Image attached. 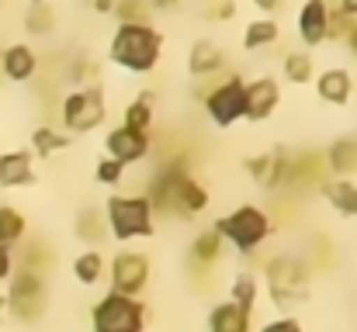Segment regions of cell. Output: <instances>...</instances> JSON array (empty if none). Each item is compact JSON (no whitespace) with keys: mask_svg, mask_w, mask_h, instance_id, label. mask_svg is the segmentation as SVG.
Instances as JSON below:
<instances>
[{"mask_svg":"<svg viewBox=\"0 0 357 332\" xmlns=\"http://www.w3.org/2000/svg\"><path fill=\"white\" fill-rule=\"evenodd\" d=\"M233 14H236V0H212L205 7V17L208 21H229Z\"/></svg>","mask_w":357,"mask_h":332,"instance_id":"36","label":"cell"},{"mask_svg":"<svg viewBox=\"0 0 357 332\" xmlns=\"http://www.w3.org/2000/svg\"><path fill=\"white\" fill-rule=\"evenodd\" d=\"M42 3H49V0H28V7H42Z\"/></svg>","mask_w":357,"mask_h":332,"instance_id":"44","label":"cell"},{"mask_svg":"<svg viewBox=\"0 0 357 332\" xmlns=\"http://www.w3.org/2000/svg\"><path fill=\"white\" fill-rule=\"evenodd\" d=\"M112 14L119 17V24H149L153 7H149V0H115Z\"/></svg>","mask_w":357,"mask_h":332,"instance_id":"32","label":"cell"},{"mask_svg":"<svg viewBox=\"0 0 357 332\" xmlns=\"http://www.w3.org/2000/svg\"><path fill=\"white\" fill-rule=\"evenodd\" d=\"M0 7H3V0H0Z\"/></svg>","mask_w":357,"mask_h":332,"instance_id":"46","label":"cell"},{"mask_svg":"<svg viewBox=\"0 0 357 332\" xmlns=\"http://www.w3.org/2000/svg\"><path fill=\"white\" fill-rule=\"evenodd\" d=\"M281 104V84L267 73V77H257V80H246V114L243 121H267Z\"/></svg>","mask_w":357,"mask_h":332,"instance_id":"11","label":"cell"},{"mask_svg":"<svg viewBox=\"0 0 357 332\" xmlns=\"http://www.w3.org/2000/svg\"><path fill=\"white\" fill-rule=\"evenodd\" d=\"M105 232H108V225H105L101 208H80V212H77V219H73V235H77L80 242H87L91 249H98V246L105 242Z\"/></svg>","mask_w":357,"mask_h":332,"instance_id":"23","label":"cell"},{"mask_svg":"<svg viewBox=\"0 0 357 332\" xmlns=\"http://www.w3.org/2000/svg\"><path fill=\"white\" fill-rule=\"evenodd\" d=\"M163 31L153 24H119L108 45V59L128 73H153L163 59Z\"/></svg>","mask_w":357,"mask_h":332,"instance_id":"1","label":"cell"},{"mask_svg":"<svg viewBox=\"0 0 357 332\" xmlns=\"http://www.w3.org/2000/svg\"><path fill=\"white\" fill-rule=\"evenodd\" d=\"M149 284V256L142 253H119L112 260V291L135 298Z\"/></svg>","mask_w":357,"mask_h":332,"instance_id":"10","label":"cell"},{"mask_svg":"<svg viewBox=\"0 0 357 332\" xmlns=\"http://www.w3.org/2000/svg\"><path fill=\"white\" fill-rule=\"evenodd\" d=\"M105 225H108L112 239H119V242L156 235V215L142 194H112L105 201Z\"/></svg>","mask_w":357,"mask_h":332,"instance_id":"2","label":"cell"},{"mask_svg":"<svg viewBox=\"0 0 357 332\" xmlns=\"http://www.w3.org/2000/svg\"><path fill=\"white\" fill-rule=\"evenodd\" d=\"M257 291H260V284H257V274H250V270H243V274H236V277H233V284H229L233 305H239V308H250V312H253Z\"/></svg>","mask_w":357,"mask_h":332,"instance_id":"30","label":"cell"},{"mask_svg":"<svg viewBox=\"0 0 357 332\" xmlns=\"http://www.w3.org/2000/svg\"><path fill=\"white\" fill-rule=\"evenodd\" d=\"M243 170L250 173V180L264 191L274 194L284 187V173H288V149H264L243 159Z\"/></svg>","mask_w":357,"mask_h":332,"instance_id":"9","label":"cell"},{"mask_svg":"<svg viewBox=\"0 0 357 332\" xmlns=\"http://www.w3.org/2000/svg\"><path fill=\"white\" fill-rule=\"evenodd\" d=\"M281 38V24L274 17H253L243 28V52H260Z\"/></svg>","mask_w":357,"mask_h":332,"instance_id":"21","label":"cell"},{"mask_svg":"<svg viewBox=\"0 0 357 332\" xmlns=\"http://www.w3.org/2000/svg\"><path fill=\"white\" fill-rule=\"evenodd\" d=\"M281 73H284V80L288 84H312V77H316V63H312V56L305 52V49H291V52H284V59H281Z\"/></svg>","mask_w":357,"mask_h":332,"instance_id":"26","label":"cell"},{"mask_svg":"<svg viewBox=\"0 0 357 332\" xmlns=\"http://www.w3.org/2000/svg\"><path fill=\"white\" fill-rule=\"evenodd\" d=\"M337 10H340L344 17H351V21H357V0H340V3H337Z\"/></svg>","mask_w":357,"mask_h":332,"instance_id":"40","label":"cell"},{"mask_svg":"<svg viewBox=\"0 0 357 332\" xmlns=\"http://www.w3.org/2000/svg\"><path fill=\"white\" fill-rule=\"evenodd\" d=\"M323 198L344 219H357V184L354 180H330V184H323Z\"/></svg>","mask_w":357,"mask_h":332,"instance_id":"25","label":"cell"},{"mask_svg":"<svg viewBox=\"0 0 357 332\" xmlns=\"http://www.w3.org/2000/svg\"><path fill=\"white\" fill-rule=\"evenodd\" d=\"M49 260H52V249L42 242V239H31L28 246H24V253H21V270H35V274H45V267H49Z\"/></svg>","mask_w":357,"mask_h":332,"instance_id":"33","label":"cell"},{"mask_svg":"<svg viewBox=\"0 0 357 332\" xmlns=\"http://www.w3.org/2000/svg\"><path fill=\"white\" fill-rule=\"evenodd\" d=\"M295 24H298V38H302L305 52L316 49V45H323L326 42V24H330V3L326 0H305L298 7Z\"/></svg>","mask_w":357,"mask_h":332,"instance_id":"13","label":"cell"},{"mask_svg":"<svg viewBox=\"0 0 357 332\" xmlns=\"http://www.w3.org/2000/svg\"><path fill=\"white\" fill-rule=\"evenodd\" d=\"M56 7L52 3H42V7H28L24 10V31H31V35H49V31H56Z\"/></svg>","mask_w":357,"mask_h":332,"instance_id":"31","label":"cell"},{"mask_svg":"<svg viewBox=\"0 0 357 332\" xmlns=\"http://www.w3.org/2000/svg\"><path fill=\"white\" fill-rule=\"evenodd\" d=\"M222 70H226V52H222L219 42H212V38L191 42V49H188V73L195 80H212Z\"/></svg>","mask_w":357,"mask_h":332,"instance_id":"14","label":"cell"},{"mask_svg":"<svg viewBox=\"0 0 357 332\" xmlns=\"http://www.w3.org/2000/svg\"><path fill=\"white\" fill-rule=\"evenodd\" d=\"M105 149H108V156L112 159H119V163H139V159H146L149 156V149H153V135L149 132H128V128H112L108 132V139H105Z\"/></svg>","mask_w":357,"mask_h":332,"instance_id":"12","label":"cell"},{"mask_svg":"<svg viewBox=\"0 0 357 332\" xmlns=\"http://www.w3.org/2000/svg\"><path fill=\"white\" fill-rule=\"evenodd\" d=\"M0 73L10 80V84H24L38 73V52L24 42H14L0 52Z\"/></svg>","mask_w":357,"mask_h":332,"instance_id":"16","label":"cell"},{"mask_svg":"<svg viewBox=\"0 0 357 332\" xmlns=\"http://www.w3.org/2000/svg\"><path fill=\"white\" fill-rule=\"evenodd\" d=\"M202 108H205L208 121H212L215 128H233L236 121H243V114H246V80H243L239 73H233V77H226L222 84L208 87L205 97H202Z\"/></svg>","mask_w":357,"mask_h":332,"instance_id":"8","label":"cell"},{"mask_svg":"<svg viewBox=\"0 0 357 332\" xmlns=\"http://www.w3.org/2000/svg\"><path fill=\"white\" fill-rule=\"evenodd\" d=\"M73 142H77L73 135H66V132H59V128H52V125H38V128L31 132V156L49 159V156L70 149Z\"/></svg>","mask_w":357,"mask_h":332,"instance_id":"22","label":"cell"},{"mask_svg":"<svg viewBox=\"0 0 357 332\" xmlns=\"http://www.w3.org/2000/svg\"><path fill=\"white\" fill-rule=\"evenodd\" d=\"M250 322H253V312L250 308H239L233 301H222L208 315V332H250Z\"/></svg>","mask_w":357,"mask_h":332,"instance_id":"20","label":"cell"},{"mask_svg":"<svg viewBox=\"0 0 357 332\" xmlns=\"http://www.w3.org/2000/svg\"><path fill=\"white\" fill-rule=\"evenodd\" d=\"M91 7H94L101 17H108V14L115 10V0H91Z\"/></svg>","mask_w":357,"mask_h":332,"instance_id":"41","label":"cell"},{"mask_svg":"<svg viewBox=\"0 0 357 332\" xmlns=\"http://www.w3.org/2000/svg\"><path fill=\"white\" fill-rule=\"evenodd\" d=\"M35 184V156L28 149H14L0 156V187L14 191V187H28Z\"/></svg>","mask_w":357,"mask_h":332,"instance_id":"18","label":"cell"},{"mask_svg":"<svg viewBox=\"0 0 357 332\" xmlns=\"http://www.w3.org/2000/svg\"><path fill=\"white\" fill-rule=\"evenodd\" d=\"M257 10H260V17H274V10L284 3V0H250Z\"/></svg>","mask_w":357,"mask_h":332,"instance_id":"39","label":"cell"},{"mask_svg":"<svg viewBox=\"0 0 357 332\" xmlns=\"http://www.w3.org/2000/svg\"><path fill=\"white\" fill-rule=\"evenodd\" d=\"M177 3H181V0H149V7H153V10H174Z\"/></svg>","mask_w":357,"mask_h":332,"instance_id":"42","label":"cell"},{"mask_svg":"<svg viewBox=\"0 0 357 332\" xmlns=\"http://www.w3.org/2000/svg\"><path fill=\"white\" fill-rule=\"evenodd\" d=\"M105 118H108L105 84L70 90V94L59 101V121H63L66 135H87V132L101 128V125H105Z\"/></svg>","mask_w":357,"mask_h":332,"instance_id":"4","label":"cell"},{"mask_svg":"<svg viewBox=\"0 0 357 332\" xmlns=\"http://www.w3.org/2000/svg\"><path fill=\"white\" fill-rule=\"evenodd\" d=\"M3 308H7V305H3V294H0V319H3Z\"/></svg>","mask_w":357,"mask_h":332,"instance_id":"45","label":"cell"},{"mask_svg":"<svg viewBox=\"0 0 357 332\" xmlns=\"http://www.w3.org/2000/svg\"><path fill=\"white\" fill-rule=\"evenodd\" d=\"M260 332H305L298 326V319H278V322H267Z\"/></svg>","mask_w":357,"mask_h":332,"instance_id":"37","label":"cell"},{"mask_svg":"<svg viewBox=\"0 0 357 332\" xmlns=\"http://www.w3.org/2000/svg\"><path fill=\"white\" fill-rule=\"evenodd\" d=\"M153 90H142L135 101H128L121 111V128L128 132H149L153 128Z\"/></svg>","mask_w":357,"mask_h":332,"instance_id":"24","label":"cell"},{"mask_svg":"<svg viewBox=\"0 0 357 332\" xmlns=\"http://www.w3.org/2000/svg\"><path fill=\"white\" fill-rule=\"evenodd\" d=\"M267 294L278 308H295L309 298V267L295 253H281L267 263Z\"/></svg>","mask_w":357,"mask_h":332,"instance_id":"5","label":"cell"},{"mask_svg":"<svg viewBox=\"0 0 357 332\" xmlns=\"http://www.w3.org/2000/svg\"><path fill=\"white\" fill-rule=\"evenodd\" d=\"M105 253L101 249H84L77 260H73V277L84 284V287H94L101 277H105Z\"/></svg>","mask_w":357,"mask_h":332,"instance_id":"28","label":"cell"},{"mask_svg":"<svg viewBox=\"0 0 357 332\" xmlns=\"http://www.w3.org/2000/svg\"><path fill=\"white\" fill-rule=\"evenodd\" d=\"M7 298L3 305L10 308V315L17 322H38L49 308V284H45V274H35V270H21L7 277Z\"/></svg>","mask_w":357,"mask_h":332,"instance_id":"6","label":"cell"},{"mask_svg":"<svg viewBox=\"0 0 357 332\" xmlns=\"http://www.w3.org/2000/svg\"><path fill=\"white\" fill-rule=\"evenodd\" d=\"M10 274H14V256L7 246H0V280H7Z\"/></svg>","mask_w":357,"mask_h":332,"instance_id":"38","label":"cell"},{"mask_svg":"<svg viewBox=\"0 0 357 332\" xmlns=\"http://www.w3.org/2000/svg\"><path fill=\"white\" fill-rule=\"evenodd\" d=\"M24 232H28V219L17 212V208H10V205H0V246H17L21 239H24Z\"/></svg>","mask_w":357,"mask_h":332,"instance_id":"29","label":"cell"},{"mask_svg":"<svg viewBox=\"0 0 357 332\" xmlns=\"http://www.w3.org/2000/svg\"><path fill=\"white\" fill-rule=\"evenodd\" d=\"M351 28H354V21L351 17H344L337 7H330V24H326V42H344L347 35H351Z\"/></svg>","mask_w":357,"mask_h":332,"instance_id":"35","label":"cell"},{"mask_svg":"<svg viewBox=\"0 0 357 332\" xmlns=\"http://www.w3.org/2000/svg\"><path fill=\"white\" fill-rule=\"evenodd\" d=\"M66 84H70L73 90H80V87H94V84H101V66H98L87 52H77V56L70 59Z\"/></svg>","mask_w":357,"mask_h":332,"instance_id":"27","label":"cell"},{"mask_svg":"<svg viewBox=\"0 0 357 332\" xmlns=\"http://www.w3.org/2000/svg\"><path fill=\"white\" fill-rule=\"evenodd\" d=\"M326 170L333 173V180H354L357 173V132L354 135H337L330 142V149L323 152Z\"/></svg>","mask_w":357,"mask_h":332,"instance_id":"17","label":"cell"},{"mask_svg":"<svg viewBox=\"0 0 357 332\" xmlns=\"http://www.w3.org/2000/svg\"><path fill=\"white\" fill-rule=\"evenodd\" d=\"M121 177H125V163L112 159V156H101V159H98V166H94V180H98V184H105V187H119Z\"/></svg>","mask_w":357,"mask_h":332,"instance_id":"34","label":"cell"},{"mask_svg":"<svg viewBox=\"0 0 357 332\" xmlns=\"http://www.w3.org/2000/svg\"><path fill=\"white\" fill-rule=\"evenodd\" d=\"M344 45H347V49H351V52L357 56V21H354V28H351V35L344 38Z\"/></svg>","mask_w":357,"mask_h":332,"instance_id":"43","label":"cell"},{"mask_svg":"<svg viewBox=\"0 0 357 332\" xmlns=\"http://www.w3.org/2000/svg\"><path fill=\"white\" fill-rule=\"evenodd\" d=\"M212 228L222 235V242H229V246L239 249L243 256H250L253 249H260V246L267 242V235L274 232L271 215L260 212L257 205H239V208H233L229 215H222V219L212 221Z\"/></svg>","mask_w":357,"mask_h":332,"instance_id":"3","label":"cell"},{"mask_svg":"<svg viewBox=\"0 0 357 332\" xmlns=\"http://www.w3.org/2000/svg\"><path fill=\"white\" fill-rule=\"evenodd\" d=\"M219 260H222V235L208 225V228H202V232L195 235V242H191V267H195V270H212Z\"/></svg>","mask_w":357,"mask_h":332,"instance_id":"19","label":"cell"},{"mask_svg":"<svg viewBox=\"0 0 357 332\" xmlns=\"http://www.w3.org/2000/svg\"><path fill=\"white\" fill-rule=\"evenodd\" d=\"M91 326H94V332H142L146 305L139 298H125V294L108 291L91 308Z\"/></svg>","mask_w":357,"mask_h":332,"instance_id":"7","label":"cell"},{"mask_svg":"<svg viewBox=\"0 0 357 332\" xmlns=\"http://www.w3.org/2000/svg\"><path fill=\"white\" fill-rule=\"evenodd\" d=\"M316 94H319V101H326L333 108H347L351 97H354V77H351V70H344V66L323 70L316 77Z\"/></svg>","mask_w":357,"mask_h":332,"instance_id":"15","label":"cell"}]
</instances>
